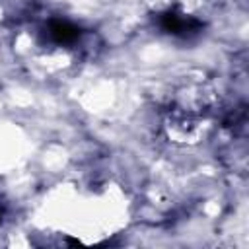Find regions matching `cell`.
Masks as SVG:
<instances>
[{
	"label": "cell",
	"instance_id": "obj_1",
	"mask_svg": "<svg viewBox=\"0 0 249 249\" xmlns=\"http://www.w3.org/2000/svg\"><path fill=\"white\" fill-rule=\"evenodd\" d=\"M160 25L163 31H167L171 35H179V37H189V35H195L202 29V21H198L196 18L181 16V14H173V12L161 14Z\"/></svg>",
	"mask_w": 249,
	"mask_h": 249
},
{
	"label": "cell",
	"instance_id": "obj_2",
	"mask_svg": "<svg viewBox=\"0 0 249 249\" xmlns=\"http://www.w3.org/2000/svg\"><path fill=\"white\" fill-rule=\"evenodd\" d=\"M49 37L58 45H72L80 39V27L68 19H51Z\"/></svg>",
	"mask_w": 249,
	"mask_h": 249
},
{
	"label": "cell",
	"instance_id": "obj_3",
	"mask_svg": "<svg viewBox=\"0 0 249 249\" xmlns=\"http://www.w3.org/2000/svg\"><path fill=\"white\" fill-rule=\"evenodd\" d=\"M2 214H4V212H2V206H0V222H2Z\"/></svg>",
	"mask_w": 249,
	"mask_h": 249
}]
</instances>
